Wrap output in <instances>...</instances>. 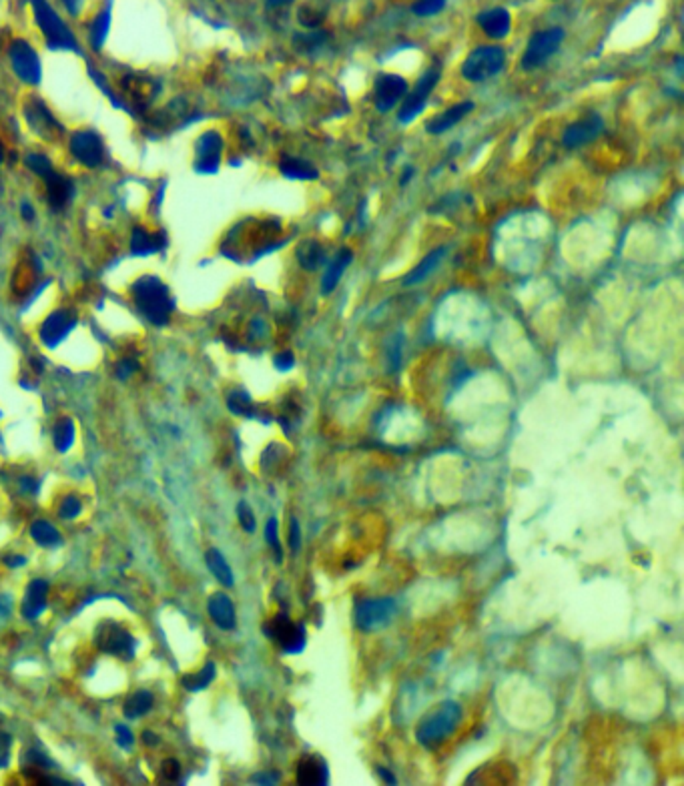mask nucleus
<instances>
[{
    "mask_svg": "<svg viewBox=\"0 0 684 786\" xmlns=\"http://www.w3.org/2000/svg\"><path fill=\"white\" fill-rule=\"evenodd\" d=\"M295 255H297L299 265H301L305 271H317L319 267H323L325 261H328V253H325L323 245L315 239L303 241V243L297 247Z\"/></svg>",
    "mask_w": 684,
    "mask_h": 786,
    "instance_id": "26",
    "label": "nucleus"
},
{
    "mask_svg": "<svg viewBox=\"0 0 684 786\" xmlns=\"http://www.w3.org/2000/svg\"><path fill=\"white\" fill-rule=\"evenodd\" d=\"M52 441H54V447L59 452H66L72 441H74V425L68 417H63L57 421L54 430H52Z\"/></svg>",
    "mask_w": 684,
    "mask_h": 786,
    "instance_id": "32",
    "label": "nucleus"
},
{
    "mask_svg": "<svg viewBox=\"0 0 684 786\" xmlns=\"http://www.w3.org/2000/svg\"><path fill=\"white\" fill-rule=\"evenodd\" d=\"M445 255H447V247H436L434 251H430L421 261L405 275V279H403V285L405 287H412V285H418L421 283V281H425L438 267L441 265V261L445 259Z\"/></svg>",
    "mask_w": 684,
    "mask_h": 786,
    "instance_id": "21",
    "label": "nucleus"
},
{
    "mask_svg": "<svg viewBox=\"0 0 684 786\" xmlns=\"http://www.w3.org/2000/svg\"><path fill=\"white\" fill-rule=\"evenodd\" d=\"M227 407L229 412L235 415H243V417H253L255 415V405H253V399L249 397V393L245 392H233L227 397Z\"/></svg>",
    "mask_w": 684,
    "mask_h": 786,
    "instance_id": "34",
    "label": "nucleus"
},
{
    "mask_svg": "<svg viewBox=\"0 0 684 786\" xmlns=\"http://www.w3.org/2000/svg\"><path fill=\"white\" fill-rule=\"evenodd\" d=\"M604 131V121L598 114H586L584 119L572 123L562 137L564 147L568 149H580L588 143H592L600 132Z\"/></svg>",
    "mask_w": 684,
    "mask_h": 786,
    "instance_id": "14",
    "label": "nucleus"
},
{
    "mask_svg": "<svg viewBox=\"0 0 684 786\" xmlns=\"http://www.w3.org/2000/svg\"><path fill=\"white\" fill-rule=\"evenodd\" d=\"M44 183H46L48 203H50L54 209L65 207L66 203L70 201L72 193H74L72 181H70L68 177L57 173V171H52V173H48V175L44 177Z\"/></svg>",
    "mask_w": 684,
    "mask_h": 786,
    "instance_id": "22",
    "label": "nucleus"
},
{
    "mask_svg": "<svg viewBox=\"0 0 684 786\" xmlns=\"http://www.w3.org/2000/svg\"><path fill=\"white\" fill-rule=\"evenodd\" d=\"M4 564H6L8 568L24 566V556H6V558H4Z\"/></svg>",
    "mask_w": 684,
    "mask_h": 786,
    "instance_id": "46",
    "label": "nucleus"
},
{
    "mask_svg": "<svg viewBox=\"0 0 684 786\" xmlns=\"http://www.w3.org/2000/svg\"><path fill=\"white\" fill-rule=\"evenodd\" d=\"M476 21L480 24V28L484 30L485 37L496 39V41L506 39L512 30V17L506 8H487V10L478 14Z\"/></svg>",
    "mask_w": 684,
    "mask_h": 786,
    "instance_id": "17",
    "label": "nucleus"
},
{
    "mask_svg": "<svg viewBox=\"0 0 684 786\" xmlns=\"http://www.w3.org/2000/svg\"><path fill=\"white\" fill-rule=\"evenodd\" d=\"M564 37H566V32L560 26H552V28L532 34L528 46L524 50V57H522V68L524 70H536V68L546 65L558 52L560 44L564 43Z\"/></svg>",
    "mask_w": 684,
    "mask_h": 786,
    "instance_id": "6",
    "label": "nucleus"
},
{
    "mask_svg": "<svg viewBox=\"0 0 684 786\" xmlns=\"http://www.w3.org/2000/svg\"><path fill=\"white\" fill-rule=\"evenodd\" d=\"M163 243L165 237L163 233H151L143 227H134L132 229L131 237V251L132 255H141V257H147V255H153L157 251L163 249Z\"/></svg>",
    "mask_w": 684,
    "mask_h": 786,
    "instance_id": "24",
    "label": "nucleus"
},
{
    "mask_svg": "<svg viewBox=\"0 0 684 786\" xmlns=\"http://www.w3.org/2000/svg\"><path fill=\"white\" fill-rule=\"evenodd\" d=\"M265 636L273 640L285 654H301L308 644V630L303 624L291 622L287 614H277L263 626Z\"/></svg>",
    "mask_w": 684,
    "mask_h": 786,
    "instance_id": "5",
    "label": "nucleus"
},
{
    "mask_svg": "<svg viewBox=\"0 0 684 786\" xmlns=\"http://www.w3.org/2000/svg\"><path fill=\"white\" fill-rule=\"evenodd\" d=\"M474 109H476V105L472 101H460V103L452 105L450 109H445L440 114H436L432 121H428L425 131L430 132V134H443V132H447L450 129H454L458 123H462L463 119Z\"/></svg>",
    "mask_w": 684,
    "mask_h": 786,
    "instance_id": "16",
    "label": "nucleus"
},
{
    "mask_svg": "<svg viewBox=\"0 0 684 786\" xmlns=\"http://www.w3.org/2000/svg\"><path fill=\"white\" fill-rule=\"evenodd\" d=\"M237 518H239V524L247 532V534H253L255 532V516L251 512V507L245 502L237 505Z\"/></svg>",
    "mask_w": 684,
    "mask_h": 786,
    "instance_id": "38",
    "label": "nucleus"
},
{
    "mask_svg": "<svg viewBox=\"0 0 684 786\" xmlns=\"http://www.w3.org/2000/svg\"><path fill=\"white\" fill-rule=\"evenodd\" d=\"M131 295L139 311L153 323L167 325L171 313L175 309V301L171 297L169 287L154 275H143L131 285Z\"/></svg>",
    "mask_w": 684,
    "mask_h": 786,
    "instance_id": "1",
    "label": "nucleus"
},
{
    "mask_svg": "<svg viewBox=\"0 0 684 786\" xmlns=\"http://www.w3.org/2000/svg\"><path fill=\"white\" fill-rule=\"evenodd\" d=\"M506 66V50L496 44L474 48L462 65V77L470 83H485L500 74Z\"/></svg>",
    "mask_w": 684,
    "mask_h": 786,
    "instance_id": "3",
    "label": "nucleus"
},
{
    "mask_svg": "<svg viewBox=\"0 0 684 786\" xmlns=\"http://www.w3.org/2000/svg\"><path fill=\"white\" fill-rule=\"evenodd\" d=\"M97 646L110 656H119L123 660H132L134 656V640L125 628L117 624H103L97 630Z\"/></svg>",
    "mask_w": 684,
    "mask_h": 786,
    "instance_id": "10",
    "label": "nucleus"
},
{
    "mask_svg": "<svg viewBox=\"0 0 684 786\" xmlns=\"http://www.w3.org/2000/svg\"><path fill=\"white\" fill-rule=\"evenodd\" d=\"M301 546V530H299V522L295 518H291V525H289V547H291V554L295 556L297 550Z\"/></svg>",
    "mask_w": 684,
    "mask_h": 786,
    "instance_id": "40",
    "label": "nucleus"
},
{
    "mask_svg": "<svg viewBox=\"0 0 684 786\" xmlns=\"http://www.w3.org/2000/svg\"><path fill=\"white\" fill-rule=\"evenodd\" d=\"M46 598H48V584L44 580H34L26 590L24 602H22V616L26 620L39 618L46 608Z\"/></svg>",
    "mask_w": 684,
    "mask_h": 786,
    "instance_id": "23",
    "label": "nucleus"
},
{
    "mask_svg": "<svg viewBox=\"0 0 684 786\" xmlns=\"http://www.w3.org/2000/svg\"><path fill=\"white\" fill-rule=\"evenodd\" d=\"M24 163H26V167H28L34 175L43 177V179L48 175V173L54 171V169H52V163H50L44 154H28Z\"/></svg>",
    "mask_w": 684,
    "mask_h": 786,
    "instance_id": "37",
    "label": "nucleus"
},
{
    "mask_svg": "<svg viewBox=\"0 0 684 786\" xmlns=\"http://www.w3.org/2000/svg\"><path fill=\"white\" fill-rule=\"evenodd\" d=\"M410 177H414V169H412V167H408V169H405V173L401 175V185H405V183L410 181Z\"/></svg>",
    "mask_w": 684,
    "mask_h": 786,
    "instance_id": "52",
    "label": "nucleus"
},
{
    "mask_svg": "<svg viewBox=\"0 0 684 786\" xmlns=\"http://www.w3.org/2000/svg\"><path fill=\"white\" fill-rule=\"evenodd\" d=\"M65 4L68 6V10H70L72 14H77V12H79V6H81V0H65Z\"/></svg>",
    "mask_w": 684,
    "mask_h": 786,
    "instance_id": "49",
    "label": "nucleus"
},
{
    "mask_svg": "<svg viewBox=\"0 0 684 786\" xmlns=\"http://www.w3.org/2000/svg\"><path fill=\"white\" fill-rule=\"evenodd\" d=\"M109 28H110V4L107 8H103V12L97 14V19H94L92 26H90V44H92V48L99 50V48L105 44L107 34H109Z\"/></svg>",
    "mask_w": 684,
    "mask_h": 786,
    "instance_id": "30",
    "label": "nucleus"
},
{
    "mask_svg": "<svg viewBox=\"0 0 684 786\" xmlns=\"http://www.w3.org/2000/svg\"><path fill=\"white\" fill-rule=\"evenodd\" d=\"M30 109L32 110L28 112V121L32 123V127L43 129V131L48 132V134H52V132L61 129V125L57 123V119L52 117V112L46 109L41 101H34Z\"/></svg>",
    "mask_w": 684,
    "mask_h": 786,
    "instance_id": "28",
    "label": "nucleus"
},
{
    "mask_svg": "<svg viewBox=\"0 0 684 786\" xmlns=\"http://www.w3.org/2000/svg\"><path fill=\"white\" fill-rule=\"evenodd\" d=\"M447 0H416L412 4V12L416 17L421 19H428V17H436L438 12H441L445 8Z\"/></svg>",
    "mask_w": 684,
    "mask_h": 786,
    "instance_id": "35",
    "label": "nucleus"
},
{
    "mask_svg": "<svg viewBox=\"0 0 684 786\" xmlns=\"http://www.w3.org/2000/svg\"><path fill=\"white\" fill-rule=\"evenodd\" d=\"M8 57H10V63L12 68L17 72V77L24 81L26 85H39L41 83V77H43V70H41V61H39V54L37 50L26 43V41H14L8 48Z\"/></svg>",
    "mask_w": 684,
    "mask_h": 786,
    "instance_id": "9",
    "label": "nucleus"
},
{
    "mask_svg": "<svg viewBox=\"0 0 684 786\" xmlns=\"http://www.w3.org/2000/svg\"><path fill=\"white\" fill-rule=\"evenodd\" d=\"M21 485L24 490H28V492H34V490H37V483H34V480H30V478H24V480L21 481Z\"/></svg>",
    "mask_w": 684,
    "mask_h": 786,
    "instance_id": "51",
    "label": "nucleus"
},
{
    "mask_svg": "<svg viewBox=\"0 0 684 786\" xmlns=\"http://www.w3.org/2000/svg\"><path fill=\"white\" fill-rule=\"evenodd\" d=\"M153 708V694L147 692V690H139L134 692L131 698H127L125 702V716L127 718H139L143 714H147L149 710Z\"/></svg>",
    "mask_w": 684,
    "mask_h": 786,
    "instance_id": "29",
    "label": "nucleus"
},
{
    "mask_svg": "<svg viewBox=\"0 0 684 786\" xmlns=\"http://www.w3.org/2000/svg\"><path fill=\"white\" fill-rule=\"evenodd\" d=\"M143 743L145 744H157V734L149 732V730H145V732H143Z\"/></svg>",
    "mask_w": 684,
    "mask_h": 786,
    "instance_id": "50",
    "label": "nucleus"
},
{
    "mask_svg": "<svg viewBox=\"0 0 684 786\" xmlns=\"http://www.w3.org/2000/svg\"><path fill=\"white\" fill-rule=\"evenodd\" d=\"M81 500L79 498H74V496H68V498H65V502L61 503V516L63 518H66V520H70V518H77L79 514H81Z\"/></svg>",
    "mask_w": 684,
    "mask_h": 786,
    "instance_id": "39",
    "label": "nucleus"
},
{
    "mask_svg": "<svg viewBox=\"0 0 684 786\" xmlns=\"http://www.w3.org/2000/svg\"><path fill=\"white\" fill-rule=\"evenodd\" d=\"M279 171L291 181H315L319 177L317 167L299 157H283L279 163Z\"/></svg>",
    "mask_w": 684,
    "mask_h": 786,
    "instance_id": "25",
    "label": "nucleus"
},
{
    "mask_svg": "<svg viewBox=\"0 0 684 786\" xmlns=\"http://www.w3.org/2000/svg\"><path fill=\"white\" fill-rule=\"evenodd\" d=\"M70 153L72 157L83 163L85 167L92 169V167H99L105 159V147H103V141L97 132L92 131H79L70 137Z\"/></svg>",
    "mask_w": 684,
    "mask_h": 786,
    "instance_id": "12",
    "label": "nucleus"
},
{
    "mask_svg": "<svg viewBox=\"0 0 684 786\" xmlns=\"http://www.w3.org/2000/svg\"><path fill=\"white\" fill-rule=\"evenodd\" d=\"M273 363H275V367H277L279 372H289V370L295 365V357H293L291 351H281V353L275 355Z\"/></svg>",
    "mask_w": 684,
    "mask_h": 786,
    "instance_id": "41",
    "label": "nucleus"
},
{
    "mask_svg": "<svg viewBox=\"0 0 684 786\" xmlns=\"http://www.w3.org/2000/svg\"><path fill=\"white\" fill-rule=\"evenodd\" d=\"M209 616L213 618V622L223 628V630H233L237 626V616H235V606L231 602V598L227 594H215L211 596L209 604Z\"/></svg>",
    "mask_w": 684,
    "mask_h": 786,
    "instance_id": "20",
    "label": "nucleus"
},
{
    "mask_svg": "<svg viewBox=\"0 0 684 786\" xmlns=\"http://www.w3.org/2000/svg\"><path fill=\"white\" fill-rule=\"evenodd\" d=\"M408 81L401 74L385 72L379 74L375 81V109L379 112H388L403 101L408 94Z\"/></svg>",
    "mask_w": 684,
    "mask_h": 786,
    "instance_id": "11",
    "label": "nucleus"
},
{
    "mask_svg": "<svg viewBox=\"0 0 684 786\" xmlns=\"http://www.w3.org/2000/svg\"><path fill=\"white\" fill-rule=\"evenodd\" d=\"M397 614L394 598H368L355 606V626L361 632H375L385 628Z\"/></svg>",
    "mask_w": 684,
    "mask_h": 786,
    "instance_id": "7",
    "label": "nucleus"
},
{
    "mask_svg": "<svg viewBox=\"0 0 684 786\" xmlns=\"http://www.w3.org/2000/svg\"><path fill=\"white\" fill-rule=\"evenodd\" d=\"M2 159H4V147H2V143H0V165H2Z\"/></svg>",
    "mask_w": 684,
    "mask_h": 786,
    "instance_id": "54",
    "label": "nucleus"
},
{
    "mask_svg": "<svg viewBox=\"0 0 684 786\" xmlns=\"http://www.w3.org/2000/svg\"><path fill=\"white\" fill-rule=\"evenodd\" d=\"M207 566H209V570H211V574L219 580L223 586H227V588H231L233 584H235V578H233V572H231V568H229V564H227V560L223 558V554H221L219 550H215V547H211L209 552H207Z\"/></svg>",
    "mask_w": 684,
    "mask_h": 786,
    "instance_id": "27",
    "label": "nucleus"
},
{
    "mask_svg": "<svg viewBox=\"0 0 684 786\" xmlns=\"http://www.w3.org/2000/svg\"><path fill=\"white\" fill-rule=\"evenodd\" d=\"M352 261H353V251L350 247H341V249L333 255V259L328 263L325 275H323V279H321V293H323V295H330L331 291L339 285L341 277H343V273L348 271V267L352 265Z\"/></svg>",
    "mask_w": 684,
    "mask_h": 786,
    "instance_id": "19",
    "label": "nucleus"
},
{
    "mask_svg": "<svg viewBox=\"0 0 684 786\" xmlns=\"http://www.w3.org/2000/svg\"><path fill=\"white\" fill-rule=\"evenodd\" d=\"M137 361L134 359H123L119 365H117V375L121 377V379H125V377H129L132 372H137Z\"/></svg>",
    "mask_w": 684,
    "mask_h": 786,
    "instance_id": "44",
    "label": "nucleus"
},
{
    "mask_svg": "<svg viewBox=\"0 0 684 786\" xmlns=\"http://www.w3.org/2000/svg\"><path fill=\"white\" fill-rule=\"evenodd\" d=\"M251 780H253V783H259V785H275L279 778H277L275 774H255Z\"/></svg>",
    "mask_w": 684,
    "mask_h": 786,
    "instance_id": "45",
    "label": "nucleus"
},
{
    "mask_svg": "<svg viewBox=\"0 0 684 786\" xmlns=\"http://www.w3.org/2000/svg\"><path fill=\"white\" fill-rule=\"evenodd\" d=\"M77 325V317L72 311H66V309H59L54 313H50L44 323L41 325V341H43L46 347H57L66 335L72 331V328Z\"/></svg>",
    "mask_w": 684,
    "mask_h": 786,
    "instance_id": "15",
    "label": "nucleus"
},
{
    "mask_svg": "<svg viewBox=\"0 0 684 786\" xmlns=\"http://www.w3.org/2000/svg\"><path fill=\"white\" fill-rule=\"evenodd\" d=\"M161 770H163V776H165L167 780H177V778L181 776V765H179L177 760H173V758L165 760L163 766H161Z\"/></svg>",
    "mask_w": 684,
    "mask_h": 786,
    "instance_id": "43",
    "label": "nucleus"
},
{
    "mask_svg": "<svg viewBox=\"0 0 684 786\" xmlns=\"http://www.w3.org/2000/svg\"><path fill=\"white\" fill-rule=\"evenodd\" d=\"M438 83H440V70H434V68L425 70L418 79V83L414 85V88L408 90V94L403 97L399 112H397V121L403 123V125L416 121L419 114L423 112V109H425L428 99L434 92V88H436Z\"/></svg>",
    "mask_w": 684,
    "mask_h": 786,
    "instance_id": "8",
    "label": "nucleus"
},
{
    "mask_svg": "<svg viewBox=\"0 0 684 786\" xmlns=\"http://www.w3.org/2000/svg\"><path fill=\"white\" fill-rule=\"evenodd\" d=\"M297 783L308 786H319L330 783V768L321 756H305L297 763Z\"/></svg>",
    "mask_w": 684,
    "mask_h": 786,
    "instance_id": "18",
    "label": "nucleus"
},
{
    "mask_svg": "<svg viewBox=\"0 0 684 786\" xmlns=\"http://www.w3.org/2000/svg\"><path fill=\"white\" fill-rule=\"evenodd\" d=\"M195 169L203 175H211L219 169L223 154V139L217 131H207L199 137L195 145Z\"/></svg>",
    "mask_w": 684,
    "mask_h": 786,
    "instance_id": "13",
    "label": "nucleus"
},
{
    "mask_svg": "<svg viewBox=\"0 0 684 786\" xmlns=\"http://www.w3.org/2000/svg\"><path fill=\"white\" fill-rule=\"evenodd\" d=\"M30 2H32L37 24L43 30L46 44L54 50H77L79 48L77 39L63 22V19L57 14V10L46 0H30Z\"/></svg>",
    "mask_w": 684,
    "mask_h": 786,
    "instance_id": "4",
    "label": "nucleus"
},
{
    "mask_svg": "<svg viewBox=\"0 0 684 786\" xmlns=\"http://www.w3.org/2000/svg\"><path fill=\"white\" fill-rule=\"evenodd\" d=\"M462 720V706L454 700L441 702L440 706L430 712L423 720L419 722L416 730V738L425 748H436L445 738H450Z\"/></svg>",
    "mask_w": 684,
    "mask_h": 786,
    "instance_id": "2",
    "label": "nucleus"
},
{
    "mask_svg": "<svg viewBox=\"0 0 684 786\" xmlns=\"http://www.w3.org/2000/svg\"><path fill=\"white\" fill-rule=\"evenodd\" d=\"M265 540H267L269 546L273 547L277 562H281L283 554H281V544H279V522H277V518H269L267 520V524H265Z\"/></svg>",
    "mask_w": 684,
    "mask_h": 786,
    "instance_id": "36",
    "label": "nucleus"
},
{
    "mask_svg": "<svg viewBox=\"0 0 684 786\" xmlns=\"http://www.w3.org/2000/svg\"><path fill=\"white\" fill-rule=\"evenodd\" d=\"M215 678V664H205L203 670H199L195 674H189V676L183 678V686L189 690V692H199L203 688H207Z\"/></svg>",
    "mask_w": 684,
    "mask_h": 786,
    "instance_id": "33",
    "label": "nucleus"
},
{
    "mask_svg": "<svg viewBox=\"0 0 684 786\" xmlns=\"http://www.w3.org/2000/svg\"><path fill=\"white\" fill-rule=\"evenodd\" d=\"M377 774H379V776H381V778H383V780H385L388 785H396V783H397L396 776H394V774H392V772H390L388 768H383V766H379V768H377Z\"/></svg>",
    "mask_w": 684,
    "mask_h": 786,
    "instance_id": "47",
    "label": "nucleus"
},
{
    "mask_svg": "<svg viewBox=\"0 0 684 786\" xmlns=\"http://www.w3.org/2000/svg\"><path fill=\"white\" fill-rule=\"evenodd\" d=\"M287 2H291V0H269L271 6H279V4H287Z\"/></svg>",
    "mask_w": 684,
    "mask_h": 786,
    "instance_id": "53",
    "label": "nucleus"
},
{
    "mask_svg": "<svg viewBox=\"0 0 684 786\" xmlns=\"http://www.w3.org/2000/svg\"><path fill=\"white\" fill-rule=\"evenodd\" d=\"M22 217L24 219H34V209L28 205V203H22Z\"/></svg>",
    "mask_w": 684,
    "mask_h": 786,
    "instance_id": "48",
    "label": "nucleus"
},
{
    "mask_svg": "<svg viewBox=\"0 0 684 786\" xmlns=\"http://www.w3.org/2000/svg\"><path fill=\"white\" fill-rule=\"evenodd\" d=\"M30 536H32L34 542L41 544V546H54V544L61 542V534H59V530L50 524V522H44V520H39V522H34V524L30 525Z\"/></svg>",
    "mask_w": 684,
    "mask_h": 786,
    "instance_id": "31",
    "label": "nucleus"
},
{
    "mask_svg": "<svg viewBox=\"0 0 684 786\" xmlns=\"http://www.w3.org/2000/svg\"><path fill=\"white\" fill-rule=\"evenodd\" d=\"M114 732H117V743H119V746L121 748H131L132 746V732L127 728V726H123V724H117L114 726Z\"/></svg>",
    "mask_w": 684,
    "mask_h": 786,
    "instance_id": "42",
    "label": "nucleus"
}]
</instances>
